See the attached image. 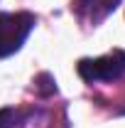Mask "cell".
<instances>
[{
  "mask_svg": "<svg viewBox=\"0 0 125 128\" xmlns=\"http://www.w3.org/2000/svg\"><path fill=\"white\" fill-rule=\"evenodd\" d=\"M78 76L86 84H98V81H118L125 74V52L113 49L103 57L96 59H81L78 62Z\"/></svg>",
  "mask_w": 125,
  "mask_h": 128,
  "instance_id": "obj_2",
  "label": "cell"
},
{
  "mask_svg": "<svg viewBox=\"0 0 125 128\" xmlns=\"http://www.w3.org/2000/svg\"><path fill=\"white\" fill-rule=\"evenodd\" d=\"M76 12L83 22L88 25H98L120 5V0H76Z\"/></svg>",
  "mask_w": 125,
  "mask_h": 128,
  "instance_id": "obj_3",
  "label": "cell"
},
{
  "mask_svg": "<svg viewBox=\"0 0 125 128\" xmlns=\"http://www.w3.org/2000/svg\"><path fill=\"white\" fill-rule=\"evenodd\" d=\"M17 116H20V113L12 111V108H2V111H0V128H12L15 121H17Z\"/></svg>",
  "mask_w": 125,
  "mask_h": 128,
  "instance_id": "obj_4",
  "label": "cell"
},
{
  "mask_svg": "<svg viewBox=\"0 0 125 128\" xmlns=\"http://www.w3.org/2000/svg\"><path fill=\"white\" fill-rule=\"evenodd\" d=\"M37 17L32 12H0V59L15 54L30 37Z\"/></svg>",
  "mask_w": 125,
  "mask_h": 128,
  "instance_id": "obj_1",
  "label": "cell"
}]
</instances>
